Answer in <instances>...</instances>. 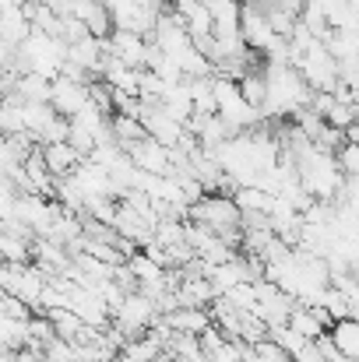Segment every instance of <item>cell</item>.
I'll list each match as a JSON object with an SVG mask.
<instances>
[{"label": "cell", "mask_w": 359, "mask_h": 362, "mask_svg": "<svg viewBox=\"0 0 359 362\" xmlns=\"http://www.w3.org/2000/svg\"><path fill=\"white\" fill-rule=\"evenodd\" d=\"M264 106H261V120H292V113H300L303 106H310V88L303 81V74L292 64H264Z\"/></svg>", "instance_id": "6da1fadb"}, {"label": "cell", "mask_w": 359, "mask_h": 362, "mask_svg": "<svg viewBox=\"0 0 359 362\" xmlns=\"http://www.w3.org/2000/svg\"><path fill=\"white\" fill-rule=\"evenodd\" d=\"M296 173H300V187L307 190L310 201H321V204H335L342 197V187H346V176L335 162L331 151H321L314 144L310 155H303L296 162Z\"/></svg>", "instance_id": "7a4b0ae2"}, {"label": "cell", "mask_w": 359, "mask_h": 362, "mask_svg": "<svg viewBox=\"0 0 359 362\" xmlns=\"http://www.w3.org/2000/svg\"><path fill=\"white\" fill-rule=\"evenodd\" d=\"M187 215H190V222H198V226H205L208 233L222 236L229 246H239V243H243V229H239V218H243V215H239L237 201L226 197V194H205L198 204L187 208Z\"/></svg>", "instance_id": "3957f363"}, {"label": "cell", "mask_w": 359, "mask_h": 362, "mask_svg": "<svg viewBox=\"0 0 359 362\" xmlns=\"http://www.w3.org/2000/svg\"><path fill=\"white\" fill-rule=\"evenodd\" d=\"M215 117L229 127V134H246V130H257L261 127V113L243 99L237 81L229 78H215Z\"/></svg>", "instance_id": "277c9868"}, {"label": "cell", "mask_w": 359, "mask_h": 362, "mask_svg": "<svg viewBox=\"0 0 359 362\" xmlns=\"http://www.w3.org/2000/svg\"><path fill=\"white\" fill-rule=\"evenodd\" d=\"M159 320H162V313L155 310V303L134 288V292H127V296H123V303L113 310V324H110V327L117 331L123 341H134V338L148 334Z\"/></svg>", "instance_id": "5b68a950"}, {"label": "cell", "mask_w": 359, "mask_h": 362, "mask_svg": "<svg viewBox=\"0 0 359 362\" xmlns=\"http://www.w3.org/2000/svg\"><path fill=\"white\" fill-rule=\"evenodd\" d=\"M296 71L303 74L310 92H335L338 88V60L328 53L324 39H314L303 49V57L296 60Z\"/></svg>", "instance_id": "8992f818"}, {"label": "cell", "mask_w": 359, "mask_h": 362, "mask_svg": "<svg viewBox=\"0 0 359 362\" xmlns=\"http://www.w3.org/2000/svg\"><path fill=\"white\" fill-rule=\"evenodd\" d=\"M239 35H243V42H246V49H250V53H268V49H271V42L278 39V35H275V28H271V21H268V14H264L253 0H243Z\"/></svg>", "instance_id": "52a82bcc"}, {"label": "cell", "mask_w": 359, "mask_h": 362, "mask_svg": "<svg viewBox=\"0 0 359 362\" xmlns=\"http://www.w3.org/2000/svg\"><path fill=\"white\" fill-rule=\"evenodd\" d=\"M92 103V88L85 85V81H74V78H57L53 81V88H50V106H53V113L57 117H64V120H74L85 106Z\"/></svg>", "instance_id": "ba28073f"}, {"label": "cell", "mask_w": 359, "mask_h": 362, "mask_svg": "<svg viewBox=\"0 0 359 362\" xmlns=\"http://www.w3.org/2000/svg\"><path fill=\"white\" fill-rule=\"evenodd\" d=\"M127 158L134 162V169L148 173V176H169L173 173V151L152 137H141L137 144L127 148Z\"/></svg>", "instance_id": "9c48e42d"}, {"label": "cell", "mask_w": 359, "mask_h": 362, "mask_svg": "<svg viewBox=\"0 0 359 362\" xmlns=\"http://www.w3.org/2000/svg\"><path fill=\"white\" fill-rule=\"evenodd\" d=\"M106 53L113 60H120V64L134 67V71H148V39L144 35L113 28V35L106 39Z\"/></svg>", "instance_id": "30bf717a"}, {"label": "cell", "mask_w": 359, "mask_h": 362, "mask_svg": "<svg viewBox=\"0 0 359 362\" xmlns=\"http://www.w3.org/2000/svg\"><path fill=\"white\" fill-rule=\"evenodd\" d=\"M289 327H292L300 338L317 341V338H324V334L331 331V317H328L321 306H292V313H289Z\"/></svg>", "instance_id": "8fae6325"}, {"label": "cell", "mask_w": 359, "mask_h": 362, "mask_svg": "<svg viewBox=\"0 0 359 362\" xmlns=\"http://www.w3.org/2000/svg\"><path fill=\"white\" fill-rule=\"evenodd\" d=\"M42 148V162H46V169H50V176L53 180H67L85 158L64 141V144H39Z\"/></svg>", "instance_id": "7c38bea8"}, {"label": "cell", "mask_w": 359, "mask_h": 362, "mask_svg": "<svg viewBox=\"0 0 359 362\" xmlns=\"http://www.w3.org/2000/svg\"><path fill=\"white\" fill-rule=\"evenodd\" d=\"M166 320V327L173 331V334H194V338H201L208 327H212V317H208V310H190V306H176L169 317H162Z\"/></svg>", "instance_id": "4fadbf2b"}, {"label": "cell", "mask_w": 359, "mask_h": 362, "mask_svg": "<svg viewBox=\"0 0 359 362\" xmlns=\"http://www.w3.org/2000/svg\"><path fill=\"white\" fill-rule=\"evenodd\" d=\"M208 14H212V35H239V14H243L239 0H208Z\"/></svg>", "instance_id": "5bb4252c"}, {"label": "cell", "mask_w": 359, "mask_h": 362, "mask_svg": "<svg viewBox=\"0 0 359 362\" xmlns=\"http://www.w3.org/2000/svg\"><path fill=\"white\" fill-rule=\"evenodd\" d=\"M328 338H331V345H335V352L342 359L359 362V324L356 320H335L331 331H328Z\"/></svg>", "instance_id": "9a60e30c"}, {"label": "cell", "mask_w": 359, "mask_h": 362, "mask_svg": "<svg viewBox=\"0 0 359 362\" xmlns=\"http://www.w3.org/2000/svg\"><path fill=\"white\" fill-rule=\"evenodd\" d=\"M46 320L53 324V331H57V338L60 341H67V345H74L81 334H85V324H81V317L71 310V306H57V310H46Z\"/></svg>", "instance_id": "2e32d148"}, {"label": "cell", "mask_w": 359, "mask_h": 362, "mask_svg": "<svg viewBox=\"0 0 359 362\" xmlns=\"http://www.w3.org/2000/svg\"><path fill=\"white\" fill-rule=\"evenodd\" d=\"M28 35H32V21H28L25 7L21 11H0V39L4 42H11L18 49Z\"/></svg>", "instance_id": "e0dca14e"}, {"label": "cell", "mask_w": 359, "mask_h": 362, "mask_svg": "<svg viewBox=\"0 0 359 362\" xmlns=\"http://www.w3.org/2000/svg\"><path fill=\"white\" fill-rule=\"evenodd\" d=\"M53 120H57V113H53L50 103H21V127H25V134L35 137V144H39L42 130Z\"/></svg>", "instance_id": "ac0fdd59"}, {"label": "cell", "mask_w": 359, "mask_h": 362, "mask_svg": "<svg viewBox=\"0 0 359 362\" xmlns=\"http://www.w3.org/2000/svg\"><path fill=\"white\" fill-rule=\"evenodd\" d=\"M233 201H237L239 215H268L271 204H275V197L268 190H261V187H237Z\"/></svg>", "instance_id": "d6986e66"}, {"label": "cell", "mask_w": 359, "mask_h": 362, "mask_svg": "<svg viewBox=\"0 0 359 362\" xmlns=\"http://www.w3.org/2000/svg\"><path fill=\"white\" fill-rule=\"evenodd\" d=\"M32 260V240L0 229V264H28Z\"/></svg>", "instance_id": "ffe728a7"}, {"label": "cell", "mask_w": 359, "mask_h": 362, "mask_svg": "<svg viewBox=\"0 0 359 362\" xmlns=\"http://www.w3.org/2000/svg\"><path fill=\"white\" fill-rule=\"evenodd\" d=\"M356 117H359L356 103L335 99V103L328 106V113H324V123H328V127H335V130H342V134H349V130L356 127Z\"/></svg>", "instance_id": "44dd1931"}, {"label": "cell", "mask_w": 359, "mask_h": 362, "mask_svg": "<svg viewBox=\"0 0 359 362\" xmlns=\"http://www.w3.org/2000/svg\"><path fill=\"white\" fill-rule=\"evenodd\" d=\"M268 338H271V341H275L282 352H289L292 359H296V356H300V352L310 345V341H307V338H300V334H296L289 324H282V327H271V331H268Z\"/></svg>", "instance_id": "7402d4cb"}, {"label": "cell", "mask_w": 359, "mask_h": 362, "mask_svg": "<svg viewBox=\"0 0 359 362\" xmlns=\"http://www.w3.org/2000/svg\"><path fill=\"white\" fill-rule=\"evenodd\" d=\"M246 359L250 362H292V356L282 352L271 338H264V341H257V345H246Z\"/></svg>", "instance_id": "603a6c76"}, {"label": "cell", "mask_w": 359, "mask_h": 362, "mask_svg": "<svg viewBox=\"0 0 359 362\" xmlns=\"http://www.w3.org/2000/svg\"><path fill=\"white\" fill-rule=\"evenodd\" d=\"M335 162H338V169H342L346 180H359V141H346L335 151Z\"/></svg>", "instance_id": "cb8c5ba5"}, {"label": "cell", "mask_w": 359, "mask_h": 362, "mask_svg": "<svg viewBox=\"0 0 359 362\" xmlns=\"http://www.w3.org/2000/svg\"><path fill=\"white\" fill-rule=\"evenodd\" d=\"M321 310L331 317V324H335V320H349V299H346L335 285H328V292H324V299H321Z\"/></svg>", "instance_id": "d4e9b609"}, {"label": "cell", "mask_w": 359, "mask_h": 362, "mask_svg": "<svg viewBox=\"0 0 359 362\" xmlns=\"http://www.w3.org/2000/svg\"><path fill=\"white\" fill-rule=\"evenodd\" d=\"M18 197H21V190H18V187L7 180V176H0V222H7V218L14 215Z\"/></svg>", "instance_id": "484cf974"}, {"label": "cell", "mask_w": 359, "mask_h": 362, "mask_svg": "<svg viewBox=\"0 0 359 362\" xmlns=\"http://www.w3.org/2000/svg\"><path fill=\"white\" fill-rule=\"evenodd\" d=\"M14 60H18V49H14L11 42H4V39H0V71H11V67H14Z\"/></svg>", "instance_id": "4316f807"}, {"label": "cell", "mask_w": 359, "mask_h": 362, "mask_svg": "<svg viewBox=\"0 0 359 362\" xmlns=\"http://www.w3.org/2000/svg\"><path fill=\"white\" fill-rule=\"evenodd\" d=\"M28 0H0V11H21Z\"/></svg>", "instance_id": "83f0119b"}, {"label": "cell", "mask_w": 359, "mask_h": 362, "mask_svg": "<svg viewBox=\"0 0 359 362\" xmlns=\"http://www.w3.org/2000/svg\"><path fill=\"white\" fill-rule=\"evenodd\" d=\"M11 359H14V352L7 345H0V362H11Z\"/></svg>", "instance_id": "f1b7e54d"}, {"label": "cell", "mask_w": 359, "mask_h": 362, "mask_svg": "<svg viewBox=\"0 0 359 362\" xmlns=\"http://www.w3.org/2000/svg\"><path fill=\"white\" fill-rule=\"evenodd\" d=\"M152 362H176V359H173L169 352H159V356H155V359H152Z\"/></svg>", "instance_id": "f546056e"}, {"label": "cell", "mask_w": 359, "mask_h": 362, "mask_svg": "<svg viewBox=\"0 0 359 362\" xmlns=\"http://www.w3.org/2000/svg\"><path fill=\"white\" fill-rule=\"evenodd\" d=\"M0 110H4V95H0Z\"/></svg>", "instance_id": "4dcf8cb0"}]
</instances>
